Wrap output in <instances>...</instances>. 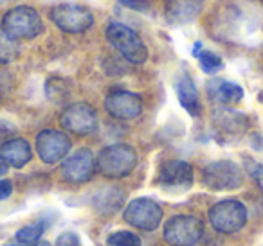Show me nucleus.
Instances as JSON below:
<instances>
[{"instance_id": "obj_1", "label": "nucleus", "mask_w": 263, "mask_h": 246, "mask_svg": "<svg viewBox=\"0 0 263 246\" xmlns=\"http://www.w3.org/2000/svg\"><path fill=\"white\" fill-rule=\"evenodd\" d=\"M2 31L11 40H33L44 31V22L36 9L29 6H18L9 9L2 18Z\"/></svg>"}, {"instance_id": "obj_2", "label": "nucleus", "mask_w": 263, "mask_h": 246, "mask_svg": "<svg viewBox=\"0 0 263 246\" xmlns=\"http://www.w3.org/2000/svg\"><path fill=\"white\" fill-rule=\"evenodd\" d=\"M137 153L132 146L114 144L101 149L96 158V167L106 178H124L136 169Z\"/></svg>"}, {"instance_id": "obj_3", "label": "nucleus", "mask_w": 263, "mask_h": 246, "mask_svg": "<svg viewBox=\"0 0 263 246\" xmlns=\"http://www.w3.org/2000/svg\"><path fill=\"white\" fill-rule=\"evenodd\" d=\"M106 40L126 61L141 65L148 59V49L141 36L134 29L119 22H112L106 27Z\"/></svg>"}, {"instance_id": "obj_4", "label": "nucleus", "mask_w": 263, "mask_h": 246, "mask_svg": "<svg viewBox=\"0 0 263 246\" xmlns=\"http://www.w3.org/2000/svg\"><path fill=\"white\" fill-rule=\"evenodd\" d=\"M162 234L170 246H193L204 235V224L195 216H173L166 221Z\"/></svg>"}, {"instance_id": "obj_5", "label": "nucleus", "mask_w": 263, "mask_h": 246, "mask_svg": "<svg viewBox=\"0 0 263 246\" xmlns=\"http://www.w3.org/2000/svg\"><path fill=\"white\" fill-rule=\"evenodd\" d=\"M202 181L211 191H234L243 183V173L234 162L218 160L204 167Z\"/></svg>"}, {"instance_id": "obj_6", "label": "nucleus", "mask_w": 263, "mask_h": 246, "mask_svg": "<svg viewBox=\"0 0 263 246\" xmlns=\"http://www.w3.org/2000/svg\"><path fill=\"white\" fill-rule=\"evenodd\" d=\"M51 20L56 24L58 29L70 34L85 33L94 24V16H92L90 9L81 4H72V2L54 6L51 9Z\"/></svg>"}, {"instance_id": "obj_7", "label": "nucleus", "mask_w": 263, "mask_h": 246, "mask_svg": "<svg viewBox=\"0 0 263 246\" xmlns=\"http://www.w3.org/2000/svg\"><path fill=\"white\" fill-rule=\"evenodd\" d=\"M213 228L223 234H233L247 223V209L238 199H223L209 210Z\"/></svg>"}, {"instance_id": "obj_8", "label": "nucleus", "mask_w": 263, "mask_h": 246, "mask_svg": "<svg viewBox=\"0 0 263 246\" xmlns=\"http://www.w3.org/2000/svg\"><path fill=\"white\" fill-rule=\"evenodd\" d=\"M162 219V209L159 203L148 198L132 199L124 209V221L139 230L152 232L159 228Z\"/></svg>"}, {"instance_id": "obj_9", "label": "nucleus", "mask_w": 263, "mask_h": 246, "mask_svg": "<svg viewBox=\"0 0 263 246\" xmlns=\"http://www.w3.org/2000/svg\"><path fill=\"white\" fill-rule=\"evenodd\" d=\"M60 122L74 135H90L98 130V115L94 108L85 102H76L65 108L60 115Z\"/></svg>"}, {"instance_id": "obj_10", "label": "nucleus", "mask_w": 263, "mask_h": 246, "mask_svg": "<svg viewBox=\"0 0 263 246\" xmlns=\"http://www.w3.org/2000/svg\"><path fill=\"white\" fill-rule=\"evenodd\" d=\"M96 158L90 149L81 148L69 155L62 163V174L70 183H85L96 173Z\"/></svg>"}, {"instance_id": "obj_11", "label": "nucleus", "mask_w": 263, "mask_h": 246, "mask_svg": "<svg viewBox=\"0 0 263 246\" xmlns=\"http://www.w3.org/2000/svg\"><path fill=\"white\" fill-rule=\"evenodd\" d=\"M36 151L42 162L56 163L70 151V138L58 130H44L36 137Z\"/></svg>"}, {"instance_id": "obj_12", "label": "nucleus", "mask_w": 263, "mask_h": 246, "mask_svg": "<svg viewBox=\"0 0 263 246\" xmlns=\"http://www.w3.org/2000/svg\"><path fill=\"white\" fill-rule=\"evenodd\" d=\"M105 110L114 119H136L143 112V99L137 94H132L126 90H112L105 99Z\"/></svg>"}, {"instance_id": "obj_13", "label": "nucleus", "mask_w": 263, "mask_h": 246, "mask_svg": "<svg viewBox=\"0 0 263 246\" xmlns=\"http://www.w3.org/2000/svg\"><path fill=\"white\" fill-rule=\"evenodd\" d=\"M159 183L166 189L184 191L193 183V167L182 160H173V162L164 163L159 173Z\"/></svg>"}, {"instance_id": "obj_14", "label": "nucleus", "mask_w": 263, "mask_h": 246, "mask_svg": "<svg viewBox=\"0 0 263 246\" xmlns=\"http://www.w3.org/2000/svg\"><path fill=\"white\" fill-rule=\"evenodd\" d=\"M204 8V0H168L164 15L172 26L190 24L200 15Z\"/></svg>"}, {"instance_id": "obj_15", "label": "nucleus", "mask_w": 263, "mask_h": 246, "mask_svg": "<svg viewBox=\"0 0 263 246\" xmlns=\"http://www.w3.org/2000/svg\"><path fill=\"white\" fill-rule=\"evenodd\" d=\"M31 146L26 138H9L8 142L0 146V160L6 163V166L16 167V169H22L24 166L31 162Z\"/></svg>"}, {"instance_id": "obj_16", "label": "nucleus", "mask_w": 263, "mask_h": 246, "mask_svg": "<svg viewBox=\"0 0 263 246\" xmlns=\"http://www.w3.org/2000/svg\"><path fill=\"white\" fill-rule=\"evenodd\" d=\"M175 92H177V99L182 105V108L186 110L190 115L198 117L200 115V99H198V90L195 87L193 79H191L187 74L180 76L175 81Z\"/></svg>"}, {"instance_id": "obj_17", "label": "nucleus", "mask_w": 263, "mask_h": 246, "mask_svg": "<svg viewBox=\"0 0 263 246\" xmlns=\"http://www.w3.org/2000/svg\"><path fill=\"white\" fill-rule=\"evenodd\" d=\"M208 94L213 102L218 105H236L243 97V90L240 85L231 83V81H211L208 85Z\"/></svg>"}, {"instance_id": "obj_18", "label": "nucleus", "mask_w": 263, "mask_h": 246, "mask_svg": "<svg viewBox=\"0 0 263 246\" xmlns=\"http://www.w3.org/2000/svg\"><path fill=\"white\" fill-rule=\"evenodd\" d=\"M94 209L101 214H112L119 210L124 203V192L117 187L101 189L98 194L94 196Z\"/></svg>"}, {"instance_id": "obj_19", "label": "nucleus", "mask_w": 263, "mask_h": 246, "mask_svg": "<svg viewBox=\"0 0 263 246\" xmlns=\"http://www.w3.org/2000/svg\"><path fill=\"white\" fill-rule=\"evenodd\" d=\"M213 119H215L216 126L223 128L227 133H240V131H243L245 126H247L245 115H241V113H238V112H233V110H218V112H215Z\"/></svg>"}, {"instance_id": "obj_20", "label": "nucleus", "mask_w": 263, "mask_h": 246, "mask_svg": "<svg viewBox=\"0 0 263 246\" xmlns=\"http://www.w3.org/2000/svg\"><path fill=\"white\" fill-rule=\"evenodd\" d=\"M18 56V45L0 27V63H9Z\"/></svg>"}, {"instance_id": "obj_21", "label": "nucleus", "mask_w": 263, "mask_h": 246, "mask_svg": "<svg viewBox=\"0 0 263 246\" xmlns=\"http://www.w3.org/2000/svg\"><path fill=\"white\" fill-rule=\"evenodd\" d=\"M106 242H108V246H141L139 235L132 234V232H126V230L110 234Z\"/></svg>"}, {"instance_id": "obj_22", "label": "nucleus", "mask_w": 263, "mask_h": 246, "mask_svg": "<svg viewBox=\"0 0 263 246\" xmlns=\"http://www.w3.org/2000/svg\"><path fill=\"white\" fill-rule=\"evenodd\" d=\"M197 58L200 59V69L204 70L205 74H216L223 67L222 59L211 51H202Z\"/></svg>"}, {"instance_id": "obj_23", "label": "nucleus", "mask_w": 263, "mask_h": 246, "mask_svg": "<svg viewBox=\"0 0 263 246\" xmlns=\"http://www.w3.org/2000/svg\"><path fill=\"white\" fill-rule=\"evenodd\" d=\"M45 230V224L44 223H34L29 224V227H24L16 232V241H22V242H38Z\"/></svg>"}, {"instance_id": "obj_24", "label": "nucleus", "mask_w": 263, "mask_h": 246, "mask_svg": "<svg viewBox=\"0 0 263 246\" xmlns=\"http://www.w3.org/2000/svg\"><path fill=\"white\" fill-rule=\"evenodd\" d=\"M56 246H81V239L74 232H65L56 239Z\"/></svg>"}, {"instance_id": "obj_25", "label": "nucleus", "mask_w": 263, "mask_h": 246, "mask_svg": "<svg viewBox=\"0 0 263 246\" xmlns=\"http://www.w3.org/2000/svg\"><path fill=\"white\" fill-rule=\"evenodd\" d=\"M119 2L124 6H128V8L136 9V11H146L148 9L146 0H119Z\"/></svg>"}, {"instance_id": "obj_26", "label": "nucleus", "mask_w": 263, "mask_h": 246, "mask_svg": "<svg viewBox=\"0 0 263 246\" xmlns=\"http://www.w3.org/2000/svg\"><path fill=\"white\" fill-rule=\"evenodd\" d=\"M251 176L254 178V181L258 183V187L263 191V166L254 163V166L251 167Z\"/></svg>"}, {"instance_id": "obj_27", "label": "nucleus", "mask_w": 263, "mask_h": 246, "mask_svg": "<svg viewBox=\"0 0 263 246\" xmlns=\"http://www.w3.org/2000/svg\"><path fill=\"white\" fill-rule=\"evenodd\" d=\"M13 192V183L9 180H0V201L9 198Z\"/></svg>"}, {"instance_id": "obj_28", "label": "nucleus", "mask_w": 263, "mask_h": 246, "mask_svg": "<svg viewBox=\"0 0 263 246\" xmlns=\"http://www.w3.org/2000/svg\"><path fill=\"white\" fill-rule=\"evenodd\" d=\"M4 246H51L47 241H38V242H22V241H9Z\"/></svg>"}, {"instance_id": "obj_29", "label": "nucleus", "mask_w": 263, "mask_h": 246, "mask_svg": "<svg viewBox=\"0 0 263 246\" xmlns=\"http://www.w3.org/2000/svg\"><path fill=\"white\" fill-rule=\"evenodd\" d=\"M8 173V166H6L4 162H0V176H2V174H6Z\"/></svg>"}, {"instance_id": "obj_30", "label": "nucleus", "mask_w": 263, "mask_h": 246, "mask_svg": "<svg viewBox=\"0 0 263 246\" xmlns=\"http://www.w3.org/2000/svg\"><path fill=\"white\" fill-rule=\"evenodd\" d=\"M2 2H6V0H0V4H2Z\"/></svg>"}, {"instance_id": "obj_31", "label": "nucleus", "mask_w": 263, "mask_h": 246, "mask_svg": "<svg viewBox=\"0 0 263 246\" xmlns=\"http://www.w3.org/2000/svg\"><path fill=\"white\" fill-rule=\"evenodd\" d=\"M261 2H263V0H261Z\"/></svg>"}]
</instances>
